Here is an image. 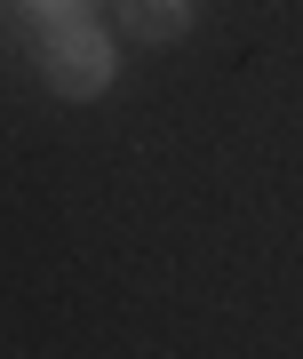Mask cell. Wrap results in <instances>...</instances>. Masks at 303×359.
<instances>
[{
	"instance_id": "6da1fadb",
	"label": "cell",
	"mask_w": 303,
	"mask_h": 359,
	"mask_svg": "<svg viewBox=\"0 0 303 359\" xmlns=\"http://www.w3.org/2000/svg\"><path fill=\"white\" fill-rule=\"evenodd\" d=\"M40 72H48L56 96H96L104 80H112V40H104L88 16H80V25H56L48 48H40Z\"/></svg>"
},
{
	"instance_id": "7a4b0ae2",
	"label": "cell",
	"mask_w": 303,
	"mask_h": 359,
	"mask_svg": "<svg viewBox=\"0 0 303 359\" xmlns=\"http://www.w3.org/2000/svg\"><path fill=\"white\" fill-rule=\"evenodd\" d=\"M184 16H191V0H120V25L136 40H176Z\"/></svg>"
},
{
	"instance_id": "3957f363",
	"label": "cell",
	"mask_w": 303,
	"mask_h": 359,
	"mask_svg": "<svg viewBox=\"0 0 303 359\" xmlns=\"http://www.w3.org/2000/svg\"><path fill=\"white\" fill-rule=\"evenodd\" d=\"M25 8H32L40 32H56V25H80V16H88V0H25Z\"/></svg>"
}]
</instances>
